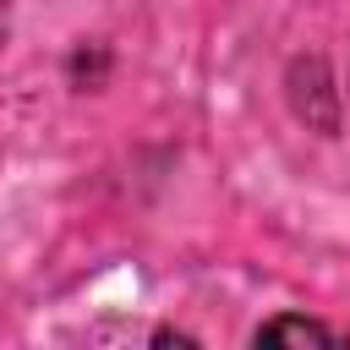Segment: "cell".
<instances>
[{
    "mask_svg": "<svg viewBox=\"0 0 350 350\" xmlns=\"http://www.w3.org/2000/svg\"><path fill=\"white\" fill-rule=\"evenodd\" d=\"M252 339H257V345H339V334L323 328V323H312V317H273V323H262Z\"/></svg>",
    "mask_w": 350,
    "mask_h": 350,
    "instance_id": "1",
    "label": "cell"
}]
</instances>
